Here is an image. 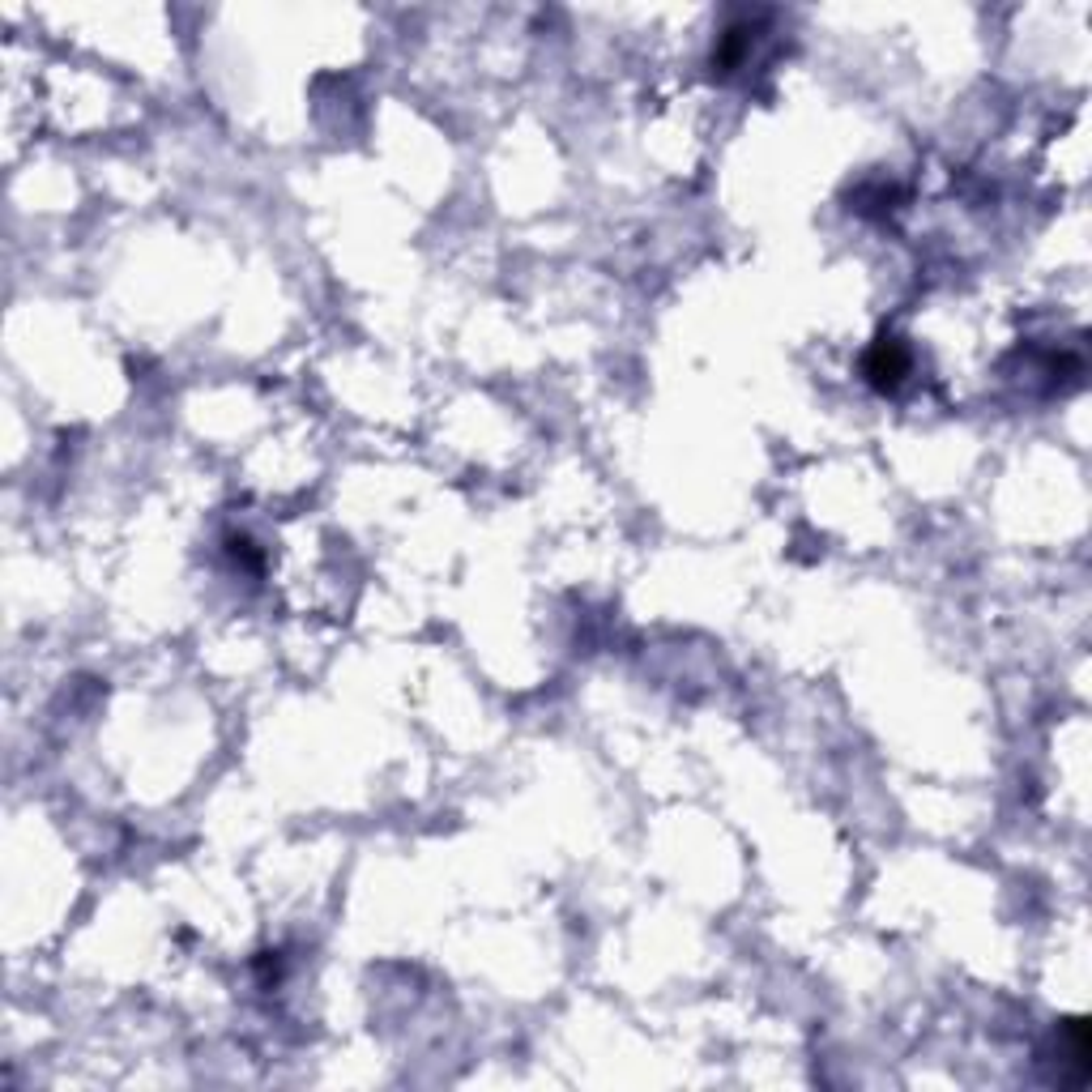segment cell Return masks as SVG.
<instances>
[{
    "instance_id": "cell-1",
    "label": "cell",
    "mask_w": 1092,
    "mask_h": 1092,
    "mask_svg": "<svg viewBox=\"0 0 1092 1092\" xmlns=\"http://www.w3.org/2000/svg\"><path fill=\"white\" fill-rule=\"evenodd\" d=\"M866 376L876 380L880 389H892L901 376H905V351L897 342H880L866 359Z\"/></svg>"
}]
</instances>
